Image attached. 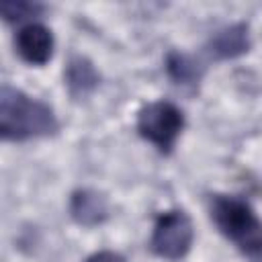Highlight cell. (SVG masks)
Instances as JSON below:
<instances>
[{"label": "cell", "instance_id": "cell-1", "mask_svg": "<svg viewBox=\"0 0 262 262\" xmlns=\"http://www.w3.org/2000/svg\"><path fill=\"white\" fill-rule=\"evenodd\" d=\"M59 129L55 111L12 86L0 90V137L4 141H29L51 137Z\"/></svg>", "mask_w": 262, "mask_h": 262}, {"label": "cell", "instance_id": "cell-2", "mask_svg": "<svg viewBox=\"0 0 262 262\" xmlns=\"http://www.w3.org/2000/svg\"><path fill=\"white\" fill-rule=\"evenodd\" d=\"M209 215L217 231L252 262H262V219L254 207L235 194H211Z\"/></svg>", "mask_w": 262, "mask_h": 262}, {"label": "cell", "instance_id": "cell-3", "mask_svg": "<svg viewBox=\"0 0 262 262\" xmlns=\"http://www.w3.org/2000/svg\"><path fill=\"white\" fill-rule=\"evenodd\" d=\"M135 129L141 139L151 143L162 156H168L184 129V113L170 100H151L137 111Z\"/></svg>", "mask_w": 262, "mask_h": 262}, {"label": "cell", "instance_id": "cell-4", "mask_svg": "<svg viewBox=\"0 0 262 262\" xmlns=\"http://www.w3.org/2000/svg\"><path fill=\"white\" fill-rule=\"evenodd\" d=\"M194 242V227L192 219L182 209H168L162 211L151 227L149 235V250L162 260H182Z\"/></svg>", "mask_w": 262, "mask_h": 262}, {"label": "cell", "instance_id": "cell-5", "mask_svg": "<svg viewBox=\"0 0 262 262\" xmlns=\"http://www.w3.org/2000/svg\"><path fill=\"white\" fill-rule=\"evenodd\" d=\"M14 49L18 57L29 66H45L53 57L55 39L53 33L41 23H27L14 35Z\"/></svg>", "mask_w": 262, "mask_h": 262}, {"label": "cell", "instance_id": "cell-6", "mask_svg": "<svg viewBox=\"0 0 262 262\" xmlns=\"http://www.w3.org/2000/svg\"><path fill=\"white\" fill-rule=\"evenodd\" d=\"M250 47H252V39H250V29L246 23H233V25L221 27L219 31L211 35V39L205 45L207 55L215 61L235 59L248 53Z\"/></svg>", "mask_w": 262, "mask_h": 262}, {"label": "cell", "instance_id": "cell-7", "mask_svg": "<svg viewBox=\"0 0 262 262\" xmlns=\"http://www.w3.org/2000/svg\"><path fill=\"white\" fill-rule=\"evenodd\" d=\"M68 213L82 227H96L108 219V201L94 188H76L68 201Z\"/></svg>", "mask_w": 262, "mask_h": 262}, {"label": "cell", "instance_id": "cell-8", "mask_svg": "<svg viewBox=\"0 0 262 262\" xmlns=\"http://www.w3.org/2000/svg\"><path fill=\"white\" fill-rule=\"evenodd\" d=\"M63 84L72 98H86L100 84L96 66L86 55H72L63 68Z\"/></svg>", "mask_w": 262, "mask_h": 262}, {"label": "cell", "instance_id": "cell-9", "mask_svg": "<svg viewBox=\"0 0 262 262\" xmlns=\"http://www.w3.org/2000/svg\"><path fill=\"white\" fill-rule=\"evenodd\" d=\"M164 68L168 78L176 86H196L201 76H203V66L188 53L184 51H168L164 59Z\"/></svg>", "mask_w": 262, "mask_h": 262}, {"label": "cell", "instance_id": "cell-10", "mask_svg": "<svg viewBox=\"0 0 262 262\" xmlns=\"http://www.w3.org/2000/svg\"><path fill=\"white\" fill-rule=\"evenodd\" d=\"M0 12L6 23H35L33 18L43 12V6L39 2H29V0H2L0 2Z\"/></svg>", "mask_w": 262, "mask_h": 262}, {"label": "cell", "instance_id": "cell-11", "mask_svg": "<svg viewBox=\"0 0 262 262\" xmlns=\"http://www.w3.org/2000/svg\"><path fill=\"white\" fill-rule=\"evenodd\" d=\"M84 262H127V260L123 254H119L115 250H100V252L90 254Z\"/></svg>", "mask_w": 262, "mask_h": 262}]
</instances>
